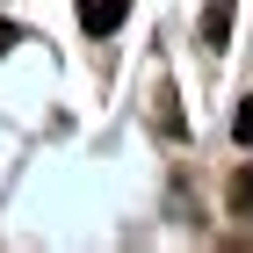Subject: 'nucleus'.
Wrapping results in <instances>:
<instances>
[{"mask_svg":"<svg viewBox=\"0 0 253 253\" xmlns=\"http://www.w3.org/2000/svg\"><path fill=\"white\" fill-rule=\"evenodd\" d=\"M232 203H239V217H253V167L232 174Z\"/></svg>","mask_w":253,"mask_h":253,"instance_id":"3","label":"nucleus"},{"mask_svg":"<svg viewBox=\"0 0 253 253\" xmlns=\"http://www.w3.org/2000/svg\"><path fill=\"white\" fill-rule=\"evenodd\" d=\"M239 145H253V101L239 109Z\"/></svg>","mask_w":253,"mask_h":253,"instance_id":"4","label":"nucleus"},{"mask_svg":"<svg viewBox=\"0 0 253 253\" xmlns=\"http://www.w3.org/2000/svg\"><path fill=\"white\" fill-rule=\"evenodd\" d=\"M203 37H210V43L232 37V0H210V7H203Z\"/></svg>","mask_w":253,"mask_h":253,"instance_id":"2","label":"nucleus"},{"mask_svg":"<svg viewBox=\"0 0 253 253\" xmlns=\"http://www.w3.org/2000/svg\"><path fill=\"white\" fill-rule=\"evenodd\" d=\"M123 15H130V0H80V22H87L94 37H109Z\"/></svg>","mask_w":253,"mask_h":253,"instance_id":"1","label":"nucleus"},{"mask_svg":"<svg viewBox=\"0 0 253 253\" xmlns=\"http://www.w3.org/2000/svg\"><path fill=\"white\" fill-rule=\"evenodd\" d=\"M15 43H22V37H15V22H0V58H7Z\"/></svg>","mask_w":253,"mask_h":253,"instance_id":"5","label":"nucleus"}]
</instances>
